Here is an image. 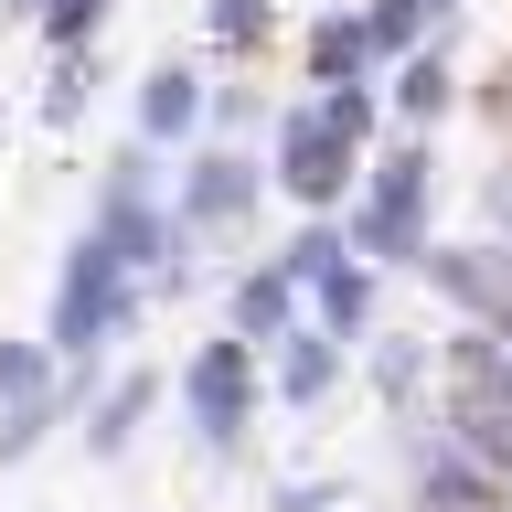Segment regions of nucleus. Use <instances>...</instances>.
<instances>
[{"instance_id": "nucleus-2", "label": "nucleus", "mask_w": 512, "mask_h": 512, "mask_svg": "<svg viewBox=\"0 0 512 512\" xmlns=\"http://www.w3.org/2000/svg\"><path fill=\"white\" fill-rule=\"evenodd\" d=\"M416 171H427L416 150H395V160H384L374 203H363V246H374V256H406V246H416V192H427Z\"/></svg>"}, {"instance_id": "nucleus-7", "label": "nucleus", "mask_w": 512, "mask_h": 512, "mask_svg": "<svg viewBox=\"0 0 512 512\" xmlns=\"http://www.w3.org/2000/svg\"><path fill=\"white\" fill-rule=\"evenodd\" d=\"M54 416H64V384H54V395H22V406H0V459H32Z\"/></svg>"}, {"instance_id": "nucleus-8", "label": "nucleus", "mask_w": 512, "mask_h": 512, "mask_svg": "<svg viewBox=\"0 0 512 512\" xmlns=\"http://www.w3.org/2000/svg\"><path fill=\"white\" fill-rule=\"evenodd\" d=\"M438 96H448V75H438V64H406V118H427Z\"/></svg>"}, {"instance_id": "nucleus-3", "label": "nucleus", "mask_w": 512, "mask_h": 512, "mask_svg": "<svg viewBox=\"0 0 512 512\" xmlns=\"http://www.w3.org/2000/svg\"><path fill=\"white\" fill-rule=\"evenodd\" d=\"M331 374H342V342H331V331H288V352H278V395L288 406H320Z\"/></svg>"}, {"instance_id": "nucleus-6", "label": "nucleus", "mask_w": 512, "mask_h": 512, "mask_svg": "<svg viewBox=\"0 0 512 512\" xmlns=\"http://www.w3.org/2000/svg\"><path fill=\"white\" fill-rule=\"evenodd\" d=\"M54 395V342H0V406Z\"/></svg>"}, {"instance_id": "nucleus-4", "label": "nucleus", "mask_w": 512, "mask_h": 512, "mask_svg": "<svg viewBox=\"0 0 512 512\" xmlns=\"http://www.w3.org/2000/svg\"><path fill=\"white\" fill-rule=\"evenodd\" d=\"M150 395H160L150 374H118V384H107V406H86V448H96V459H118V448L139 438V416H150Z\"/></svg>"}, {"instance_id": "nucleus-5", "label": "nucleus", "mask_w": 512, "mask_h": 512, "mask_svg": "<svg viewBox=\"0 0 512 512\" xmlns=\"http://www.w3.org/2000/svg\"><path fill=\"white\" fill-rule=\"evenodd\" d=\"M192 107H203V86H192L182 64H160L150 96H139V128H150V139H171V128H192Z\"/></svg>"}, {"instance_id": "nucleus-1", "label": "nucleus", "mask_w": 512, "mask_h": 512, "mask_svg": "<svg viewBox=\"0 0 512 512\" xmlns=\"http://www.w3.org/2000/svg\"><path fill=\"white\" fill-rule=\"evenodd\" d=\"M182 416H192V438L214 448V459H235V438H246V416H256L246 342H214V352H192V374H182Z\"/></svg>"}]
</instances>
